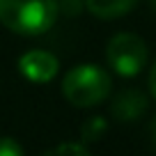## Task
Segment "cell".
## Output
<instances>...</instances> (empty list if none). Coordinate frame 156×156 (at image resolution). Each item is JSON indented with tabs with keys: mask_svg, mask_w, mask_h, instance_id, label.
<instances>
[{
	"mask_svg": "<svg viewBox=\"0 0 156 156\" xmlns=\"http://www.w3.org/2000/svg\"><path fill=\"white\" fill-rule=\"evenodd\" d=\"M58 0H0V23L23 37H37L53 28Z\"/></svg>",
	"mask_w": 156,
	"mask_h": 156,
	"instance_id": "cell-1",
	"label": "cell"
},
{
	"mask_svg": "<svg viewBox=\"0 0 156 156\" xmlns=\"http://www.w3.org/2000/svg\"><path fill=\"white\" fill-rule=\"evenodd\" d=\"M110 76L97 64H78L69 69L62 80V94L71 106L90 108L110 94Z\"/></svg>",
	"mask_w": 156,
	"mask_h": 156,
	"instance_id": "cell-2",
	"label": "cell"
},
{
	"mask_svg": "<svg viewBox=\"0 0 156 156\" xmlns=\"http://www.w3.org/2000/svg\"><path fill=\"white\" fill-rule=\"evenodd\" d=\"M106 60L110 69L119 76H138L147 64V44L133 32H119L108 41Z\"/></svg>",
	"mask_w": 156,
	"mask_h": 156,
	"instance_id": "cell-3",
	"label": "cell"
},
{
	"mask_svg": "<svg viewBox=\"0 0 156 156\" xmlns=\"http://www.w3.org/2000/svg\"><path fill=\"white\" fill-rule=\"evenodd\" d=\"M60 69V62L48 51H28L19 58V71L32 83H48Z\"/></svg>",
	"mask_w": 156,
	"mask_h": 156,
	"instance_id": "cell-4",
	"label": "cell"
},
{
	"mask_svg": "<svg viewBox=\"0 0 156 156\" xmlns=\"http://www.w3.org/2000/svg\"><path fill=\"white\" fill-rule=\"evenodd\" d=\"M145 110H147V94L136 90V87L122 90L110 103V115L122 124L140 119L145 115Z\"/></svg>",
	"mask_w": 156,
	"mask_h": 156,
	"instance_id": "cell-5",
	"label": "cell"
},
{
	"mask_svg": "<svg viewBox=\"0 0 156 156\" xmlns=\"http://www.w3.org/2000/svg\"><path fill=\"white\" fill-rule=\"evenodd\" d=\"M138 0H85V9L97 19H119L136 7Z\"/></svg>",
	"mask_w": 156,
	"mask_h": 156,
	"instance_id": "cell-6",
	"label": "cell"
},
{
	"mask_svg": "<svg viewBox=\"0 0 156 156\" xmlns=\"http://www.w3.org/2000/svg\"><path fill=\"white\" fill-rule=\"evenodd\" d=\"M106 131H108V124L103 117H90L87 122L80 126V140L83 142H97L103 138Z\"/></svg>",
	"mask_w": 156,
	"mask_h": 156,
	"instance_id": "cell-7",
	"label": "cell"
},
{
	"mask_svg": "<svg viewBox=\"0 0 156 156\" xmlns=\"http://www.w3.org/2000/svg\"><path fill=\"white\" fill-rule=\"evenodd\" d=\"M83 7H85V0H58V14L62 12L67 16H78L83 12Z\"/></svg>",
	"mask_w": 156,
	"mask_h": 156,
	"instance_id": "cell-8",
	"label": "cell"
},
{
	"mask_svg": "<svg viewBox=\"0 0 156 156\" xmlns=\"http://www.w3.org/2000/svg\"><path fill=\"white\" fill-rule=\"evenodd\" d=\"M21 154H23V147L14 138L0 136V156H21Z\"/></svg>",
	"mask_w": 156,
	"mask_h": 156,
	"instance_id": "cell-9",
	"label": "cell"
},
{
	"mask_svg": "<svg viewBox=\"0 0 156 156\" xmlns=\"http://www.w3.org/2000/svg\"><path fill=\"white\" fill-rule=\"evenodd\" d=\"M87 147L83 145H73V142H69V145H58L55 149H51V154H87Z\"/></svg>",
	"mask_w": 156,
	"mask_h": 156,
	"instance_id": "cell-10",
	"label": "cell"
},
{
	"mask_svg": "<svg viewBox=\"0 0 156 156\" xmlns=\"http://www.w3.org/2000/svg\"><path fill=\"white\" fill-rule=\"evenodd\" d=\"M149 90H151V97L156 99V60H154L151 71H149Z\"/></svg>",
	"mask_w": 156,
	"mask_h": 156,
	"instance_id": "cell-11",
	"label": "cell"
},
{
	"mask_svg": "<svg viewBox=\"0 0 156 156\" xmlns=\"http://www.w3.org/2000/svg\"><path fill=\"white\" fill-rule=\"evenodd\" d=\"M149 136H151V145L156 147V117L151 119V126H149Z\"/></svg>",
	"mask_w": 156,
	"mask_h": 156,
	"instance_id": "cell-12",
	"label": "cell"
},
{
	"mask_svg": "<svg viewBox=\"0 0 156 156\" xmlns=\"http://www.w3.org/2000/svg\"><path fill=\"white\" fill-rule=\"evenodd\" d=\"M149 5L154 7V12H156V0H149Z\"/></svg>",
	"mask_w": 156,
	"mask_h": 156,
	"instance_id": "cell-13",
	"label": "cell"
}]
</instances>
